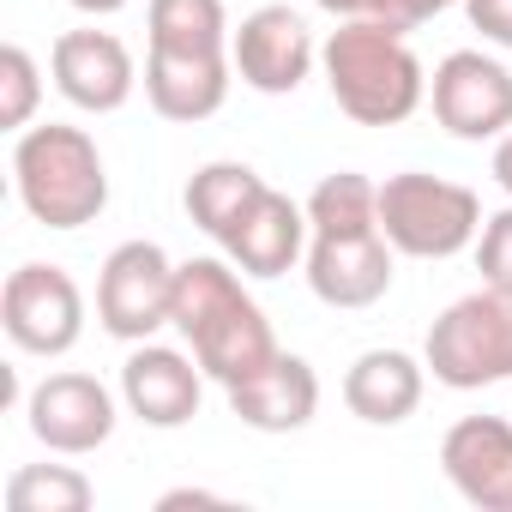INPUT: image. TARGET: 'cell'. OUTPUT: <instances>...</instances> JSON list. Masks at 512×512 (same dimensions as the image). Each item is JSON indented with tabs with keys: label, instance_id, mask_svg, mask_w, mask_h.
<instances>
[{
	"label": "cell",
	"instance_id": "cell-1",
	"mask_svg": "<svg viewBox=\"0 0 512 512\" xmlns=\"http://www.w3.org/2000/svg\"><path fill=\"white\" fill-rule=\"evenodd\" d=\"M169 326L181 332V344L199 356L205 380H217V386L260 374L278 356V332H272L266 308L247 296V284L229 260H181Z\"/></svg>",
	"mask_w": 512,
	"mask_h": 512
},
{
	"label": "cell",
	"instance_id": "cell-2",
	"mask_svg": "<svg viewBox=\"0 0 512 512\" xmlns=\"http://www.w3.org/2000/svg\"><path fill=\"white\" fill-rule=\"evenodd\" d=\"M320 73L356 127H404L428 103V67L416 61L410 31H392L368 13L338 19V31L320 43Z\"/></svg>",
	"mask_w": 512,
	"mask_h": 512
},
{
	"label": "cell",
	"instance_id": "cell-3",
	"mask_svg": "<svg viewBox=\"0 0 512 512\" xmlns=\"http://www.w3.org/2000/svg\"><path fill=\"white\" fill-rule=\"evenodd\" d=\"M13 187H19V205L31 211V223L61 229V235L85 229L109 211V163H103L97 139L85 127H67V121L19 133Z\"/></svg>",
	"mask_w": 512,
	"mask_h": 512
},
{
	"label": "cell",
	"instance_id": "cell-4",
	"mask_svg": "<svg viewBox=\"0 0 512 512\" xmlns=\"http://www.w3.org/2000/svg\"><path fill=\"white\" fill-rule=\"evenodd\" d=\"M380 229L404 260H452L482 235V199L464 181L398 169L380 181Z\"/></svg>",
	"mask_w": 512,
	"mask_h": 512
},
{
	"label": "cell",
	"instance_id": "cell-5",
	"mask_svg": "<svg viewBox=\"0 0 512 512\" xmlns=\"http://www.w3.org/2000/svg\"><path fill=\"white\" fill-rule=\"evenodd\" d=\"M422 362L452 392H482L512 380V290H470L458 296L422 344Z\"/></svg>",
	"mask_w": 512,
	"mask_h": 512
},
{
	"label": "cell",
	"instance_id": "cell-6",
	"mask_svg": "<svg viewBox=\"0 0 512 512\" xmlns=\"http://www.w3.org/2000/svg\"><path fill=\"white\" fill-rule=\"evenodd\" d=\"M175 260L157 241H121L97 272V326L121 344H145L169 326L175 308Z\"/></svg>",
	"mask_w": 512,
	"mask_h": 512
},
{
	"label": "cell",
	"instance_id": "cell-7",
	"mask_svg": "<svg viewBox=\"0 0 512 512\" xmlns=\"http://www.w3.org/2000/svg\"><path fill=\"white\" fill-rule=\"evenodd\" d=\"M0 326H7L13 350L25 356H67L85 338V290L73 284L67 266H19L0 290Z\"/></svg>",
	"mask_w": 512,
	"mask_h": 512
},
{
	"label": "cell",
	"instance_id": "cell-8",
	"mask_svg": "<svg viewBox=\"0 0 512 512\" xmlns=\"http://www.w3.org/2000/svg\"><path fill=\"white\" fill-rule=\"evenodd\" d=\"M229 61H235V79L247 91H260V97H296L314 79V67H320V43H314L308 19L296 7L272 0V7H253L235 25Z\"/></svg>",
	"mask_w": 512,
	"mask_h": 512
},
{
	"label": "cell",
	"instance_id": "cell-9",
	"mask_svg": "<svg viewBox=\"0 0 512 512\" xmlns=\"http://www.w3.org/2000/svg\"><path fill=\"white\" fill-rule=\"evenodd\" d=\"M428 103L452 139H500L512 127V67L488 49H452L428 79Z\"/></svg>",
	"mask_w": 512,
	"mask_h": 512
},
{
	"label": "cell",
	"instance_id": "cell-10",
	"mask_svg": "<svg viewBox=\"0 0 512 512\" xmlns=\"http://www.w3.org/2000/svg\"><path fill=\"white\" fill-rule=\"evenodd\" d=\"M121 422V404L115 392L97 380V374H79V368H61V374H43L25 398V428L61 452V458H85L97 446H109Z\"/></svg>",
	"mask_w": 512,
	"mask_h": 512
},
{
	"label": "cell",
	"instance_id": "cell-11",
	"mask_svg": "<svg viewBox=\"0 0 512 512\" xmlns=\"http://www.w3.org/2000/svg\"><path fill=\"white\" fill-rule=\"evenodd\" d=\"M49 73H55V91L85 109V115H115L127 109V97L139 91V61L133 49L115 37V31H61L55 49H49Z\"/></svg>",
	"mask_w": 512,
	"mask_h": 512
},
{
	"label": "cell",
	"instance_id": "cell-12",
	"mask_svg": "<svg viewBox=\"0 0 512 512\" xmlns=\"http://www.w3.org/2000/svg\"><path fill=\"white\" fill-rule=\"evenodd\" d=\"M308 290L326 308H374L392 290V266H398V247L386 241V229H356V235H314L308 241Z\"/></svg>",
	"mask_w": 512,
	"mask_h": 512
},
{
	"label": "cell",
	"instance_id": "cell-13",
	"mask_svg": "<svg viewBox=\"0 0 512 512\" xmlns=\"http://www.w3.org/2000/svg\"><path fill=\"white\" fill-rule=\"evenodd\" d=\"M199 398H205V368L193 350L145 338L121 362V404L145 428H187L199 416Z\"/></svg>",
	"mask_w": 512,
	"mask_h": 512
},
{
	"label": "cell",
	"instance_id": "cell-14",
	"mask_svg": "<svg viewBox=\"0 0 512 512\" xmlns=\"http://www.w3.org/2000/svg\"><path fill=\"white\" fill-rule=\"evenodd\" d=\"M229 85H235L229 49H157V43L145 49V103L175 127L211 121L229 103Z\"/></svg>",
	"mask_w": 512,
	"mask_h": 512
},
{
	"label": "cell",
	"instance_id": "cell-15",
	"mask_svg": "<svg viewBox=\"0 0 512 512\" xmlns=\"http://www.w3.org/2000/svg\"><path fill=\"white\" fill-rule=\"evenodd\" d=\"M440 470L476 512H512V422L458 416L440 440Z\"/></svg>",
	"mask_w": 512,
	"mask_h": 512
},
{
	"label": "cell",
	"instance_id": "cell-16",
	"mask_svg": "<svg viewBox=\"0 0 512 512\" xmlns=\"http://www.w3.org/2000/svg\"><path fill=\"white\" fill-rule=\"evenodd\" d=\"M308 241H314V223H308V205H296L290 193L266 187L241 211V223L217 241L223 260L241 272V278H284L290 266L308 260Z\"/></svg>",
	"mask_w": 512,
	"mask_h": 512
},
{
	"label": "cell",
	"instance_id": "cell-17",
	"mask_svg": "<svg viewBox=\"0 0 512 512\" xmlns=\"http://www.w3.org/2000/svg\"><path fill=\"white\" fill-rule=\"evenodd\" d=\"M223 398H229V416L253 434H296L320 416V374L308 356L278 350L260 374L223 386Z\"/></svg>",
	"mask_w": 512,
	"mask_h": 512
},
{
	"label": "cell",
	"instance_id": "cell-18",
	"mask_svg": "<svg viewBox=\"0 0 512 512\" xmlns=\"http://www.w3.org/2000/svg\"><path fill=\"white\" fill-rule=\"evenodd\" d=\"M428 392V362L410 350H362L344 374V404L368 428H398L422 410Z\"/></svg>",
	"mask_w": 512,
	"mask_h": 512
},
{
	"label": "cell",
	"instance_id": "cell-19",
	"mask_svg": "<svg viewBox=\"0 0 512 512\" xmlns=\"http://www.w3.org/2000/svg\"><path fill=\"white\" fill-rule=\"evenodd\" d=\"M272 181L253 169V163H235V157H217V163H199L193 175H187V193H181V205H187V217L211 235V241H223L235 223H241V211L260 199Z\"/></svg>",
	"mask_w": 512,
	"mask_h": 512
},
{
	"label": "cell",
	"instance_id": "cell-20",
	"mask_svg": "<svg viewBox=\"0 0 512 512\" xmlns=\"http://www.w3.org/2000/svg\"><path fill=\"white\" fill-rule=\"evenodd\" d=\"M308 223H314V235L380 229V181H368L362 169H332V175L308 193Z\"/></svg>",
	"mask_w": 512,
	"mask_h": 512
},
{
	"label": "cell",
	"instance_id": "cell-21",
	"mask_svg": "<svg viewBox=\"0 0 512 512\" xmlns=\"http://www.w3.org/2000/svg\"><path fill=\"white\" fill-rule=\"evenodd\" d=\"M97 482L73 464H19L7 476V512H91Z\"/></svg>",
	"mask_w": 512,
	"mask_h": 512
},
{
	"label": "cell",
	"instance_id": "cell-22",
	"mask_svg": "<svg viewBox=\"0 0 512 512\" xmlns=\"http://www.w3.org/2000/svg\"><path fill=\"white\" fill-rule=\"evenodd\" d=\"M145 31L157 49H229L235 37L223 0H151Z\"/></svg>",
	"mask_w": 512,
	"mask_h": 512
},
{
	"label": "cell",
	"instance_id": "cell-23",
	"mask_svg": "<svg viewBox=\"0 0 512 512\" xmlns=\"http://www.w3.org/2000/svg\"><path fill=\"white\" fill-rule=\"evenodd\" d=\"M37 103H43V67H37V55L25 43H7L0 49V127L25 133Z\"/></svg>",
	"mask_w": 512,
	"mask_h": 512
},
{
	"label": "cell",
	"instance_id": "cell-24",
	"mask_svg": "<svg viewBox=\"0 0 512 512\" xmlns=\"http://www.w3.org/2000/svg\"><path fill=\"white\" fill-rule=\"evenodd\" d=\"M476 272L488 290H512V205H500L494 217H482L476 235Z\"/></svg>",
	"mask_w": 512,
	"mask_h": 512
},
{
	"label": "cell",
	"instance_id": "cell-25",
	"mask_svg": "<svg viewBox=\"0 0 512 512\" xmlns=\"http://www.w3.org/2000/svg\"><path fill=\"white\" fill-rule=\"evenodd\" d=\"M464 7V0H368V19H386L392 31H422L428 19Z\"/></svg>",
	"mask_w": 512,
	"mask_h": 512
},
{
	"label": "cell",
	"instance_id": "cell-26",
	"mask_svg": "<svg viewBox=\"0 0 512 512\" xmlns=\"http://www.w3.org/2000/svg\"><path fill=\"white\" fill-rule=\"evenodd\" d=\"M464 19L488 49H512V0H464Z\"/></svg>",
	"mask_w": 512,
	"mask_h": 512
},
{
	"label": "cell",
	"instance_id": "cell-27",
	"mask_svg": "<svg viewBox=\"0 0 512 512\" xmlns=\"http://www.w3.org/2000/svg\"><path fill=\"white\" fill-rule=\"evenodd\" d=\"M488 169H494V187H500V193L512 199V127H506V133L494 139V157H488Z\"/></svg>",
	"mask_w": 512,
	"mask_h": 512
},
{
	"label": "cell",
	"instance_id": "cell-28",
	"mask_svg": "<svg viewBox=\"0 0 512 512\" xmlns=\"http://www.w3.org/2000/svg\"><path fill=\"white\" fill-rule=\"evenodd\" d=\"M157 506L163 512H175V506H223V494H211V488H169Z\"/></svg>",
	"mask_w": 512,
	"mask_h": 512
},
{
	"label": "cell",
	"instance_id": "cell-29",
	"mask_svg": "<svg viewBox=\"0 0 512 512\" xmlns=\"http://www.w3.org/2000/svg\"><path fill=\"white\" fill-rule=\"evenodd\" d=\"M320 13H332V19H362L368 13V0H314Z\"/></svg>",
	"mask_w": 512,
	"mask_h": 512
},
{
	"label": "cell",
	"instance_id": "cell-30",
	"mask_svg": "<svg viewBox=\"0 0 512 512\" xmlns=\"http://www.w3.org/2000/svg\"><path fill=\"white\" fill-rule=\"evenodd\" d=\"M67 7H73V13H91V19H109V13L127 7V0H67Z\"/></svg>",
	"mask_w": 512,
	"mask_h": 512
}]
</instances>
